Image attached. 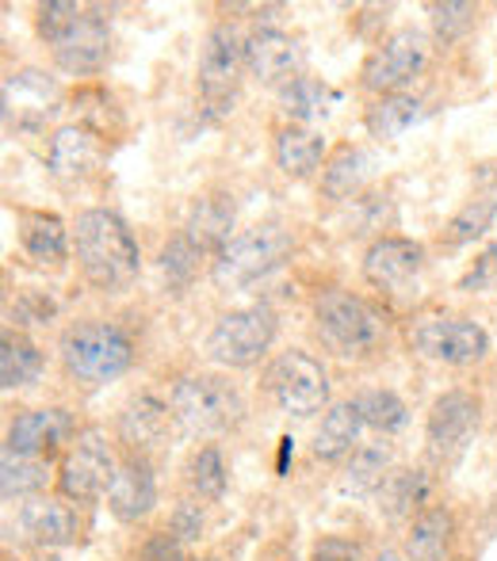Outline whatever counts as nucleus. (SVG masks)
Returning <instances> with one entry per match:
<instances>
[{
	"label": "nucleus",
	"instance_id": "f257e3e1",
	"mask_svg": "<svg viewBox=\"0 0 497 561\" xmlns=\"http://www.w3.org/2000/svg\"><path fill=\"white\" fill-rule=\"evenodd\" d=\"M74 252L81 275L97 290H126L142 272V249L134 229L115 210L92 207L81 210L74 222Z\"/></svg>",
	"mask_w": 497,
	"mask_h": 561
},
{
	"label": "nucleus",
	"instance_id": "f03ea898",
	"mask_svg": "<svg viewBox=\"0 0 497 561\" xmlns=\"http://www.w3.org/2000/svg\"><path fill=\"white\" fill-rule=\"evenodd\" d=\"M314 333L341 359H364L386 340V313L344 287H329L314 298Z\"/></svg>",
	"mask_w": 497,
	"mask_h": 561
},
{
	"label": "nucleus",
	"instance_id": "7ed1b4c3",
	"mask_svg": "<svg viewBox=\"0 0 497 561\" xmlns=\"http://www.w3.org/2000/svg\"><path fill=\"white\" fill-rule=\"evenodd\" d=\"M61 367L81 386H108L123 378L134 363V340L115 321H74L58 340Z\"/></svg>",
	"mask_w": 497,
	"mask_h": 561
},
{
	"label": "nucleus",
	"instance_id": "20e7f679",
	"mask_svg": "<svg viewBox=\"0 0 497 561\" xmlns=\"http://www.w3.org/2000/svg\"><path fill=\"white\" fill-rule=\"evenodd\" d=\"M291 249H295V241H291V233L283 226H249L241 233H234L226 241V249L211 260V283L218 290H246L252 283L268 279L275 267H283Z\"/></svg>",
	"mask_w": 497,
	"mask_h": 561
},
{
	"label": "nucleus",
	"instance_id": "39448f33",
	"mask_svg": "<svg viewBox=\"0 0 497 561\" xmlns=\"http://www.w3.org/2000/svg\"><path fill=\"white\" fill-rule=\"evenodd\" d=\"M172 421L192 436H223L238 428L246 416V401L234 382L218 375H188L169 390Z\"/></svg>",
	"mask_w": 497,
	"mask_h": 561
},
{
	"label": "nucleus",
	"instance_id": "423d86ee",
	"mask_svg": "<svg viewBox=\"0 0 497 561\" xmlns=\"http://www.w3.org/2000/svg\"><path fill=\"white\" fill-rule=\"evenodd\" d=\"M264 390L283 413L291 416H314L329 401V370L321 359H314L303 347L280 352L264 370Z\"/></svg>",
	"mask_w": 497,
	"mask_h": 561
},
{
	"label": "nucleus",
	"instance_id": "0eeeda50",
	"mask_svg": "<svg viewBox=\"0 0 497 561\" xmlns=\"http://www.w3.org/2000/svg\"><path fill=\"white\" fill-rule=\"evenodd\" d=\"M429 54H432V43L425 31H417V27L394 31L391 38H383V43L368 54L364 69H360V84H364L368 92H375V96L406 92L409 84L425 73Z\"/></svg>",
	"mask_w": 497,
	"mask_h": 561
},
{
	"label": "nucleus",
	"instance_id": "6e6552de",
	"mask_svg": "<svg viewBox=\"0 0 497 561\" xmlns=\"http://www.w3.org/2000/svg\"><path fill=\"white\" fill-rule=\"evenodd\" d=\"M115 473H120V462H115L108 436L100 428H84L77 432L58 466V493L74 504H92L108 496Z\"/></svg>",
	"mask_w": 497,
	"mask_h": 561
},
{
	"label": "nucleus",
	"instance_id": "1a4fd4ad",
	"mask_svg": "<svg viewBox=\"0 0 497 561\" xmlns=\"http://www.w3.org/2000/svg\"><path fill=\"white\" fill-rule=\"evenodd\" d=\"M275 340V313L268 306H246V310H230L215 321L207 333V355L230 370L252 367L260 355L272 347Z\"/></svg>",
	"mask_w": 497,
	"mask_h": 561
},
{
	"label": "nucleus",
	"instance_id": "9d476101",
	"mask_svg": "<svg viewBox=\"0 0 497 561\" xmlns=\"http://www.w3.org/2000/svg\"><path fill=\"white\" fill-rule=\"evenodd\" d=\"M414 347L432 363H444V367H467V363L486 359L490 352V336L478 321L455 318V313H432L414 325Z\"/></svg>",
	"mask_w": 497,
	"mask_h": 561
},
{
	"label": "nucleus",
	"instance_id": "9b49d317",
	"mask_svg": "<svg viewBox=\"0 0 497 561\" xmlns=\"http://www.w3.org/2000/svg\"><path fill=\"white\" fill-rule=\"evenodd\" d=\"M246 66V38L234 23H215L200 46V92L203 104L226 112L238 96V73Z\"/></svg>",
	"mask_w": 497,
	"mask_h": 561
},
{
	"label": "nucleus",
	"instance_id": "f8f14e48",
	"mask_svg": "<svg viewBox=\"0 0 497 561\" xmlns=\"http://www.w3.org/2000/svg\"><path fill=\"white\" fill-rule=\"evenodd\" d=\"M478 428V398L467 390H448L432 401L429 424H425V444L437 462H452L467 450Z\"/></svg>",
	"mask_w": 497,
	"mask_h": 561
},
{
	"label": "nucleus",
	"instance_id": "ddd939ff",
	"mask_svg": "<svg viewBox=\"0 0 497 561\" xmlns=\"http://www.w3.org/2000/svg\"><path fill=\"white\" fill-rule=\"evenodd\" d=\"M54 66L69 77H92L108 66V54H112V31L108 20L100 15V8H84L81 20L50 46Z\"/></svg>",
	"mask_w": 497,
	"mask_h": 561
},
{
	"label": "nucleus",
	"instance_id": "4468645a",
	"mask_svg": "<svg viewBox=\"0 0 497 561\" xmlns=\"http://www.w3.org/2000/svg\"><path fill=\"white\" fill-rule=\"evenodd\" d=\"M425 267V244L414 237H379L364 252V279L383 295H406Z\"/></svg>",
	"mask_w": 497,
	"mask_h": 561
},
{
	"label": "nucleus",
	"instance_id": "2eb2a0df",
	"mask_svg": "<svg viewBox=\"0 0 497 561\" xmlns=\"http://www.w3.org/2000/svg\"><path fill=\"white\" fill-rule=\"evenodd\" d=\"M74 439H77L74 413L61 405H50V409H23V413H15V421L8 424L4 447L50 458L61 444H74Z\"/></svg>",
	"mask_w": 497,
	"mask_h": 561
},
{
	"label": "nucleus",
	"instance_id": "dca6fc26",
	"mask_svg": "<svg viewBox=\"0 0 497 561\" xmlns=\"http://www.w3.org/2000/svg\"><path fill=\"white\" fill-rule=\"evenodd\" d=\"M58 84L38 69H20L4 81V123L15 130H38L46 115L58 112Z\"/></svg>",
	"mask_w": 497,
	"mask_h": 561
},
{
	"label": "nucleus",
	"instance_id": "f3484780",
	"mask_svg": "<svg viewBox=\"0 0 497 561\" xmlns=\"http://www.w3.org/2000/svg\"><path fill=\"white\" fill-rule=\"evenodd\" d=\"M298 43L280 27H257L246 35V69L260 84H287L298 73Z\"/></svg>",
	"mask_w": 497,
	"mask_h": 561
},
{
	"label": "nucleus",
	"instance_id": "a211bd4d",
	"mask_svg": "<svg viewBox=\"0 0 497 561\" xmlns=\"http://www.w3.org/2000/svg\"><path fill=\"white\" fill-rule=\"evenodd\" d=\"M108 508L120 524H138L157 508V478L142 455L120 462V473L108 489Z\"/></svg>",
	"mask_w": 497,
	"mask_h": 561
},
{
	"label": "nucleus",
	"instance_id": "6ab92c4d",
	"mask_svg": "<svg viewBox=\"0 0 497 561\" xmlns=\"http://www.w3.org/2000/svg\"><path fill=\"white\" fill-rule=\"evenodd\" d=\"M20 531L27 542H35V547H46V550H58V547H74L77 539H81V519H77V512L69 508L66 501H31L20 508Z\"/></svg>",
	"mask_w": 497,
	"mask_h": 561
},
{
	"label": "nucleus",
	"instance_id": "aec40b11",
	"mask_svg": "<svg viewBox=\"0 0 497 561\" xmlns=\"http://www.w3.org/2000/svg\"><path fill=\"white\" fill-rule=\"evenodd\" d=\"M234 215H238V207H234V195L211 192V195H203V199L192 203V210H188V222H184L180 233H184L188 241L203 252V256H218V252L226 249V241L234 237L230 233Z\"/></svg>",
	"mask_w": 497,
	"mask_h": 561
},
{
	"label": "nucleus",
	"instance_id": "412c9836",
	"mask_svg": "<svg viewBox=\"0 0 497 561\" xmlns=\"http://www.w3.org/2000/svg\"><path fill=\"white\" fill-rule=\"evenodd\" d=\"M100 161V138L81 123H66L50 134L46 146V169L58 180H81Z\"/></svg>",
	"mask_w": 497,
	"mask_h": 561
},
{
	"label": "nucleus",
	"instance_id": "4be33fe9",
	"mask_svg": "<svg viewBox=\"0 0 497 561\" xmlns=\"http://www.w3.org/2000/svg\"><path fill=\"white\" fill-rule=\"evenodd\" d=\"M272 153H275L280 172L291 180H306L318 169H326V164H321L326 161V138H321L318 130H310V126H298V123L275 126Z\"/></svg>",
	"mask_w": 497,
	"mask_h": 561
},
{
	"label": "nucleus",
	"instance_id": "5701e85b",
	"mask_svg": "<svg viewBox=\"0 0 497 561\" xmlns=\"http://www.w3.org/2000/svg\"><path fill=\"white\" fill-rule=\"evenodd\" d=\"M364 413H360L357 398L337 401L321 413V424L314 428V458L321 462H337V458L352 455V447L360 444V432H364Z\"/></svg>",
	"mask_w": 497,
	"mask_h": 561
},
{
	"label": "nucleus",
	"instance_id": "b1692460",
	"mask_svg": "<svg viewBox=\"0 0 497 561\" xmlns=\"http://www.w3.org/2000/svg\"><path fill=\"white\" fill-rule=\"evenodd\" d=\"M20 249L35 264L58 267L69 256V229L58 215L46 210H20Z\"/></svg>",
	"mask_w": 497,
	"mask_h": 561
},
{
	"label": "nucleus",
	"instance_id": "393cba45",
	"mask_svg": "<svg viewBox=\"0 0 497 561\" xmlns=\"http://www.w3.org/2000/svg\"><path fill=\"white\" fill-rule=\"evenodd\" d=\"M169 421H172L169 401L154 398V393H138L120 413V436H123V444H131L138 450L157 447L165 428H169Z\"/></svg>",
	"mask_w": 497,
	"mask_h": 561
},
{
	"label": "nucleus",
	"instance_id": "a878e982",
	"mask_svg": "<svg viewBox=\"0 0 497 561\" xmlns=\"http://www.w3.org/2000/svg\"><path fill=\"white\" fill-rule=\"evenodd\" d=\"M452 539H455V516L444 504H437V508H425L421 516L409 524L406 554L409 561H448Z\"/></svg>",
	"mask_w": 497,
	"mask_h": 561
},
{
	"label": "nucleus",
	"instance_id": "bb28decb",
	"mask_svg": "<svg viewBox=\"0 0 497 561\" xmlns=\"http://www.w3.org/2000/svg\"><path fill=\"white\" fill-rule=\"evenodd\" d=\"M391 462H394V450L391 444L375 439V444H360L352 450L349 466L341 473V493L349 496H372L383 489V481L391 478Z\"/></svg>",
	"mask_w": 497,
	"mask_h": 561
},
{
	"label": "nucleus",
	"instance_id": "cd10ccee",
	"mask_svg": "<svg viewBox=\"0 0 497 561\" xmlns=\"http://www.w3.org/2000/svg\"><path fill=\"white\" fill-rule=\"evenodd\" d=\"M337 100H341V92L329 89L318 77H295L280 89V112L287 115V123L306 126L314 118H326Z\"/></svg>",
	"mask_w": 497,
	"mask_h": 561
},
{
	"label": "nucleus",
	"instance_id": "c85d7f7f",
	"mask_svg": "<svg viewBox=\"0 0 497 561\" xmlns=\"http://www.w3.org/2000/svg\"><path fill=\"white\" fill-rule=\"evenodd\" d=\"M50 481V462L38 455H23V450L4 447L0 450V496L8 504L23 501V496H35Z\"/></svg>",
	"mask_w": 497,
	"mask_h": 561
},
{
	"label": "nucleus",
	"instance_id": "c756f323",
	"mask_svg": "<svg viewBox=\"0 0 497 561\" xmlns=\"http://www.w3.org/2000/svg\"><path fill=\"white\" fill-rule=\"evenodd\" d=\"M368 172H372V157L357 146H341L321 169V195L334 203H344L364 187Z\"/></svg>",
	"mask_w": 497,
	"mask_h": 561
},
{
	"label": "nucleus",
	"instance_id": "7c9ffc66",
	"mask_svg": "<svg viewBox=\"0 0 497 561\" xmlns=\"http://www.w3.org/2000/svg\"><path fill=\"white\" fill-rule=\"evenodd\" d=\"M432 493V481L425 470H391V478L379 489V512L391 519L414 516Z\"/></svg>",
	"mask_w": 497,
	"mask_h": 561
},
{
	"label": "nucleus",
	"instance_id": "2f4dec72",
	"mask_svg": "<svg viewBox=\"0 0 497 561\" xmlns=\"http://www.w3.org/2000/svg\"><path fill=\"white\" fill-rule=\"evenodd\" d=\"M38 375H43V352L23 333L8 329L0 336V386L4 390H20V386L35 382Z\"/></svg>",
	"mask_w": 497,
	"mask_h": 561
},
{
	"label": "nucleus",
	"instance_id": "473e14b6",
	"mask_svg": "<svg viewBox=\"0 0 497 561\" xmlns=\"http://www.w3.org/2000/svg\"><path fill=\"white\" fill-rule=\"evenodd\" d=\"M494 222H497V199L494 195L467 199L452 218H448L444 229H440V244H448V249H463V244H471V241H478V237L490 233Z\"/></svg>",
	"mask_w": 497,
	"mask_h": 561
},
{
	"label": "nucleus",
	"instance_id": "72a5a7b5",
	"mask_svg": "<svg viewBox=\"0 0 497 561\" xmlns=\"http://www.w3.org/2000/svg\"><path fill=\"white\" fill-rule=\"evenodd\" d=\"M417 115H421V100L409 96V92H394V96H379L375 104H368L364 126L372 138L391 141L398 134H406L417 123Z\"/></svg>",
	"mask_w": 497,
	"mask_h": 561
},
{
	"label": "nucleus",
	"instance_id": "f704fd0d",
	"mask_svg": "<svg viewBox=\"0 0 497 561\" xmlns=\"http://www.w3.org/2000/svg\"><path fill=\"white\" fill-rule=\"evenodd\" d=\"M188 485L195 489V496L203 501H223L226 485H230V470H226V458L215 444L200 447L188 462Z\"/></svg>",
	"mask_w": 497,
	"mask_h": 561
},
{
	"label": "nucleus",
	"instance_id": "c9c22d12",
	"mask_svg": "<svg viewBox=\"0 0 497 561\" xmlns=\"http://www.w3.org/2000/svg\"><path fill=\"white\" fill-rule=\"evenodd\" d=\"M357 405H360V413H364L368 428L383 432V436H391V432L406 428V421H409L406 401H402L394 390H364L357 398Z\"/></svg>",
	"mask_w": 497,
	"mask_h": 561
},
{
	"label": "nucleus",
	"instance_id": "e433bc0d",
	"mask_svg": "<svg viewBox=\"0 0 497 561\" xmlns=\"http://www.w3.org/2000/svg\"><path fill=\"white\" fill-rule=\"evenodd\" d=\"M475 15L478 8L467 4V0H448V4H432V35L437 43L452 46L475 27Z\"/></svg>",
	"mask_w": 497,
	"mask_h": 561
},
{
	"label": "nucleus",
	"instance_id": "4c0bfd02",
	"mask_svg": "<svg viewBox=\"0 0 497 561\" xmlns=\"http://www.w3.org/2000/svg\"><path fill=\"white\" fill-rule=\"evenodd\" d=\"M203 260V252L195 249L192 241H188L184 233H177L169 244L161 249V272H165V279H169V287H188L192 283V275H195V264Z\"/></svg>",
	"mask_w": 497,
	"mask_h": 561
},
{
	"label": "nucleus",
	"instance_id": "58836bf2",
	"mask_svg": "<svg viewBox=\"0 0 497 561\" xmlns=\"http://www.w3.org/2000/svg\"><path fill=\"white\" fill-rule=\"evenodd\" d=\"M84 8L74 4V0H46V4L35 8V31L46 46H54L77 20H81Z\"/></svg>",
	"mask_w": 497,
	"mask_h": 561
},
{
	"label": "nucleus",
	"instance_id": "ea45409f",
	"mask_svg": "<svg viewBox=\"0 0 497 561\" xmlns=\"http://www.w3.org/2000/svg\"><path fill=\"white\" fill-rule=\"evenodd\" d=\"M54 313H58V302L46 290H20L15 302L8 306V318L15 325H50Z\"/></svg>",
	"mask_w": 497,
	"mask_h": 561
},
{
	"label": "nucleus",
	"instance_id": "a19ab883",
	"mask_svg": "<svg viewBox=\"0 0 497 561\" xmlns=\"http://www.w3.org/2000/svg\"><path fill=\"white\" fill-rule=\"evenodd\" d=\"M203 524H207V519H203V504L180 501L169 516V535L180 542V547H188V542H195L203 535Z\"/></svg>",
	"mask_w": 497,
	"mask_h": 561
},
{
	"label": "nucleus",
	"instance_id": "79ce46f5",
	"mask_svg": "<svg viewBox=\"0 0 497 561\" xmlns=\"http://www.w3.org/2000/svg\"><path fill=\"white\" fill-rule=\"evenodd\" d=\"M310 561H364V550L344 535H321L310 547Z\"/></svg>",
	"mask_w": 497,
	"mask_h": 561
},
{
	"label": "nucleus",
	"instance_id": "37998d69",
	"mask_svg": "<svg viewBox=\"0 0 497 561\" xmlns=\"http://www.w3.org/2000/svg\"><path fill=\"white\" fill-rule=\"evenodd\" d=\"M494 287H497V244H490V249L475 260V267H471V272L460 279V290H467V295L494 290Z\"/></svg>",
	"mask_w": 497,
	"mask_h": 561
},
{
	"label": "nucleus",
	"instance_id": "c03bdc74",
	"mask_svg": "<svg viewBox=\"0 0 497 561\" xmlns=\"http://www.w3.org/2000/svg\"><path fill=\"white\" fill-rule=\"evenodd\" d=\"M138 561H184V547H180L169 531H161V535H154L146 547H142Z\"/></svg>",
	"mask_w": 497,
	"mask_h": 561
},
{
	"label": "nucleus",
	"instance_id": "a18cd8bd",
	"mask_svg": "<svg viewBox=\"0 0 497 561\" xmlns=\"http://www.w3.org/2000/svg\"><path fill=\"white\" fill-rule=\"evenodd\" d=\"M475 184L478 187H486L490 195H497V161H483L475 169Z\"/></svg>",
	"mask_w": 497,
	"mask_h": 561
},
{
	"label": "nucleus",
	"instance_id": "49530a36",
	"mask_svg": "<svg viewBox=\"0 0 497 561\" xmlns=\"http://www.w3.org/2000/svg\"><path fill=\"white\" fill-rule=\"evenodd\" d=\"M375 561H402L398 554H394V550H383V554H379Z\"/></svg>",
	"mask_w": 497,
	"mask_h": 561
},
{
	"label": "nucleus",
	"instance_id": "de8ad7c7",
	"mask_svg": "<svg viewBox=\"0 0 497 561\" xmlns=\"http://www.w3.org/2000/svg\"><path fill=\"white\" fill-rule=\"evenodd\" d=\"M4 561H15V558H4Z\"/></svg>",
	"mask_w": 497,
	"mask_h": 561
},
{
	"label": "nucleus",
	"instance_id": "09e8293b",
	"mask_svg": "<svg viewBox=\"0 0 497 561\" xmlns=\"http://www.w3.org/2000/svg\"><path fill=\"white\" fill-rule=\"evenodd\" d=\"M207 561H215V558H207Z\"/></svg>",
	"mask_w": 497,
	"mask_h": 561
}]
</instances>
